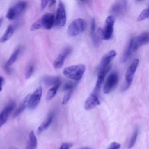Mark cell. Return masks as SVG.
Returning a JSON list of instances; mask_svg holds the SVG:
<instances>
[{
	"label": "cell",
	"mask_w": 149,
	"mask_h": 149,
	"mask_svg": "<svg viewBox=\"0 0 149 149\" xmlns=\"http://www.w3.org/2000/svg\"><path fill=\"white\" fill-rule=\"evenodd\" d=\"M86 70V66L83 64L72 65L65 68L63 70V74L69 79L73 80H80Z\"/></svg>",
	"instance_id": "1"
},
{
	"label": "cell",
	"mask_w": 149,
	"mask_h": 149,
	"mask_svg": "<svg viewBox=\"0 0 149 149\" xmlns=\"http://www.w3.org/2000/svg\"><path fill=\"white\" fill-rule=\"evenodd\" d=\"M86 27V21L81 18L73 20L68 26V34L70 36H76L82 33Z\"/></svg>",
	"instance_id": "2"
},
{
	"label": "cell",
	"mask_w": 149,
	"mask_h": 149,
	"mask_svg": "<svg viewBox=\"0 0 149 149\" xmlns=\"http://www.w3.org/2000/svg\"><path fill=\"white\" fill-rule=\"evenodd\" d=\"M115 17L113 15H109L105 19V25L101 32V37L102 40H109L113 34Z\"/></svg>",
	"instance_id": "3"
},
{
	"label": "cell",
	"mask_w": 149,
	"mask_h": 149,
	"mask_svg": "<svg viewBox=\"0 0 149 149\" xmlns=\"http://www.w3.org/2000/svg\"><path fill=\"white\" fill-rule=\"evenodd\" d=\"M127 8V0H115L112 4L109 12L114 17H120L123 15Z\"/></svg>",
	"instance_id": "4"
},
{
	"label": "cell",
	"mask_w": 149,
	"mask_h": 149,
	"mask_svg": "<svg viewBox=\"0 0 149 149\" xmlns=\"http://www.w3.org/2000/svg\"><path fill=\"white\" fill-rule=\"evenodd\" d=\"M139 60L138 59H136L132 62V63L127 69V72L125 74V83L122 86V91H126L131 86L133 80L134 73L139 66Z\"/></svg>",
	"instance_id": "5"
},
{
	"label": "cell",
	"mask_w": 149,
	"mask_h": 149,
	"mask_svg": "<svg viewBox=\"0 0 149 149\" xmlns=\"http://www.w3.org/2000/svg\"><path fill=\"white\" fill-rule=\"evenodd\" d=\"M27 6V3L26 1H22L17 2L8 10L6 15V17L9 20L16 19L26 9Z\"/></svg>",
	"instance_id": "6"
},
{
	"label": "cell",
	"mask_w": 149,
	"mask_h": 149,
	"mask_svg": "<svg viewBox=\"0 0 149 149\" xmlns=\"http://www.w3.org/2000/svg\"><path fill=\"white\" fill-rule=\"evenodd\" d=\"M66 22V13L65 6L62 2H59L56 16L55 17V24L59 27H62L65 26Z\"/></svg>",
	"instance_id": "7"
},
{
	"label": "cell",
	"mask_w": 149,
	"mask_h": 149,
	"mask_svg": "<svg viewBox=\"0 0 149 149\" xmlns=\"http://www.w3.org/2000/svg\"><path fill=\"white\" fill-rule=\"evenodd\" d=\"M118 74L116 72H113L108 77L103 88V91L105 94H108L111 90L116 85L118 81Z\"/></svg>",
	"instance_id": "8"
},
{
	"label": "cell",
	"mask_w": 149,
	"mask_h": 149,
	"mask_svg": "<svg viewBox=\"0 0 149 149\" xmlns=\"http://www.w3.org/2000/svg\"><path fill=\"white\" fill-rule=\"evenodd\" d=\"M148 42V33L144 32L133 38L132 48L133 52L137 50L139 47Z\"/></svg>",
	"instance_id": "9"
},
{
	"label": "cell",
	"mask_w": 149,
	"mask_h": 149,
	"mask_svg": "<svg viewBox=\"0 0 149 149\" xmlns=\"http://www.w3.org/2000/svg\"><path fill=\"white\" fill-rule=\"evenodd\" d=\"M72 48L70 47H68L64 48L62 52L58 55L56 59L54 62V66L55 68L58 69L61 68L65 62L67 56L71 53Z\"/></svg>",
	"instance_id": "10"
},
{
	"label": "cell",
	"mask_w": 149,
	"mask_h": 149,
	"mask_svg": "<svg viewBox=\"0 0 149 149\" xmlns=\"http://www.w3.org/2000/svg\"><path fill=\"white\" fill-rule=\"evenodd\" d=\"M15 102L10 101L0 112V128L6 123L10 113L14 109Z\"/></svg>",
	"instance_id": "11"
},
{
	"label": "cell",
	"mask_w": 149,
	"mask_h": 149,
	"mask_svg": "<svg viewBox=\"0 0 149 149\" xmlns=\"http://www.w3.org/2000/svg\"><path fill=\"white\" fill-rule=\"evenodd\" d=\"M111 65H109L107 67L101 68L99 69V72L98 73V76H97V82H96V84H95V87L94 88V93L97 94L100 90V88L101 87V85L104 80L105 77L107 75V74L108 73V72L109 71L110 69H111Z\"/></svg>",
	"instance_id": "12"
},
{
	"label": "cell",
	"mask_w": 149,
	"mask_h": 149,
	"mask_svg": "<svg viewBox=\"0 0 149 149\" xmlns=\"http://www.w3.org/2000/svg\"><path fill=\"white\" fill-rule=\"evenodd\" d=\"M42 96V88L41 87H38L34 93L31 94L30 98L29 104V108L31 109H34L38 105L41 98Z\"/></svg>",
	"instance_id": "13"
},
{
	"label": "cell",
	"mask_w": 149,
	"mask_h": 149,
	"mask_svg": "<svg viewBox=\"0 0 149 149\" xmlns=\"http://www.w3.org/2000/svg\"><path fill=\"white\" fill-rule=\"evenodd\" d=\"M40 20L42 28L49 30L55 24V16L52 13H46L40 18Z\"/></svg>",
	"instance_id": "14"
},
{
	"label": "cell",
	"mask_w": 149,
	"mask_h": 149,
	"mask_svg": "<svg viewBox=\"0 0 149 149\" xmlns=\"http://www.w3.org/2000/svg\"><path fill=\"white\" fill-rule=\"evenodd\" d=\"M100 104V102L97 94L93 93L86 99L84 102V108L86 110H90Z\"/></svg>",
	"instance_id": "15"
},
{
	"label": "cell",
	"mask_w": 149,
	"mask_h": 149,
	"mask_svg": "<svg viewBox=\"0 0 149 149\" xmlns=\"http://www.w3.org/2000/svg\"><path fill=\"white\" fill-rule=\"evenodd\" d=\"M116 55V52L115 50H111L108 51L107 53H106L102 56L101 60L98 69L107 67L108 65H109L111 62L113 60V59L115 57Z\"/></svg>",
	"instance_id": "16"
},
{
	"label": "cell",
	"mask_w": 149,
	"mask_h": 149,
	"mask_svg": "<svg viewBox=\"0 0 149 149\" xmlns=\"http://www.w3.org/2000/svg\"><path fill=\"white\" fill-rule=\"evenodd\" d=\"M30 95H31V94H28L22 101V102H20V105L18 107V108H17V109L16 110V111L15 112V113L13 114V118L19 116L28 107L29 104L30 98Z\"/></svg>",
	"instance_id": "17"
},
{
	"label": "cell",
	"mask_w": 149,
	"mask_h": 149,
	"mask_svg": "<svg viewBox=\"0 0 149 149\" xmlns=\"http://www.w3.org/2000/svg\"><path fill=\"white\" fill-rule=\"evenodd\" d=\"M90 36H91L93 44L95 46L98 47L100 44V39H99L98 36L97 35V33L96 31V24H95V21L94 19H93L91 21Z\"/></svg>",
	"instance_id": "18"
},
{
	"label": "cell",
	"mask_w": 149,
	"mask_h": 149,
	"mask_svg": "<svg viewBox=\"0 0 149 149\" xmlns=\"http://www.w3.org/2000/svg\"><path fill=\"white\" fill-rule=\"evenodd\" d=\"M52 119H53V113H51L39 126L37 130V133L40 134L44 131H45V130H47L50 126L51 123H52Z\"/></svg>",
	"instance_id": "19"
},
{
	"label": "cell",
	"mask_w": 149,
	"mask_h": 149,
	"mask_svg": "<svg viewBox=\"0 0 149 149\" xmlns=\"http://www.w3.org/2000/svg\"><path fill=\"white\" fill-rule=\"evenodd\" d=\"M14 27L12 25H9L6 29L3 35L0 38V42L5 43L8 41L13 36L14 33Z\"/></svg>",
	"instance_id": "20"
},
{
	"label": "cell",
	"mask_w": 149,
	"mask_h": 149,
	"mask_svg": "<svg viewBox=\"0 0 149 149\" xmlns=\"http://www.w3.org/2000/svg\"><path fill=\"white\" fill-rule=\"evenodd\" d=\"M42 81L48 86H54L57 84H61V80L57 76H45L43 77Z\"/></svg>",
	"instance_id": "21"
},
{
	"label": "cell",
	"mask_w": 149,
	"mask_h": 149,
	"mask_svg": "<svg viewBox=\"0 0 149 149\" xmlns=\"http://www.w3.org/2000/svg\"><path fill=\"white\" fill-rule=\"evenodd\" d=\"M132 44H133V38H131L129 42V44L127 45V47L124 52V54L123 55L122 58V62L125 63L126 62L131 56L132 52H133V48H132Z\"/></svg>",
	"instance_id": "22"
},
{
	"label": "cell",
	"mask_w": 149,
	"mask_h": 149,
	"mask_svg": "<svg viewBox=\"0 0 149 149\" xmlns=\"http://www.w3.org/2000/svg\"><path fill=\"white\" fill-rule=\"evenodd\" d=\"M37 146V140L33 131L29 133V140L26 146V149H36Z\"/></svg>",
	"instance_id": "23"
},
{
	"label": "cell",
	"mask_w": 149,
	"mask_h": 149,
	"mask_svg": "<svg viewBox=\"0 0 149 149\" xmlns=\"http://www.w3.org/2000/svg\"><path fill=\"white\" fill-rule=\"evenodd\" d=\"M20 53V48H17V49H16L14 51V52L12 54V55H10V56L9 58V59L8 60V61L6 62V63L5 65V68H10V66H12L17 61Z\"/></svg>",
	"instance_id": "24"
},
{
	"label": "cell",
	"mask_w": 149,
	"mask_h": 149,
	"mask_svg": "<svg viewBox=\"0 0 149 149\" xmlns=\"http://www.w3.org/2000/svg\"><path fill=\"white\" fill-rule=\"evenodd\" d=\"M61 84H55L54 86H53L52 87H51L48 91L47 94V97H46V99L47 100H50L51 99H52V98H54L55 97V95H56L57 91L60 86Z\"/></svg>",
	"instance_id": "25"
},
{
	"label": "cell",
	"mask_w": 149,
	"mask_h": 149,
	"mask_svg": "<svg viewBox=\"0 0 149 149\" xmlns=\"http://www.w3.org/2000/svg\"><path fill=\"white\" fill-rule=\"evenodd\" d=\"M137 136H138V129L136 128L135 130H134V132L132 136V137L130 138L129 144H128V149H131L134 145L136 143L137 138Z\"/></svg>",
	"instance_id": "26"
},
{
	"label": "cell",
	"mask_w": 149,
	"mask_h": 149,
	"mask_svg": "<svg viewBox=\"0 0 149 149\" xmlns=\"http://www.w3.org/2000/svg\"><path fill=\"white\" fill-rule=\"evenodd\" d=\"M149 16V11H148V9H145L144 10H143L141 13L139 15V16H138L137 20L138 22H141L143 20H144L146 19H147L148 17Z\"/></svg>",
	"instance_id": "27"
},
{
	"label": "cell",
	"mask_w": 149,
	"mask_h": 149,
	"mask_svg": "<svg viewBox=\"0 0 149 149\" xmlns=\"http://www.w3.org/2000/svg\"><path fill=\"white\" fill-rule=\"evenodd\" d=\"M41 28H42V24L41 23L40 19H39L32 24V25L30 27V30L34 31V30L40 29Z\"/></svg>",
	"instance_id": "28"
},
{
	"label": "cell",
	"mask_w": 149,
	"mask_h": 149,
	"mask_svg": "<svg viewBox=\"0 0 149 149\" xmlns=\"http://www.w3.org/2000/svg\"><path fill=\"white\" fill-rule=\"evenodd\" d=\"M73 90L67 91V93L63 97L62 102V104L63 105H66L69 102L70 98H71V96H72V94L73 93Z\"/></svg>",
	"instance_id": "29"
},
{
	"label": "cell",
	"mask_w": 149,
	"mask_h": 149,
	"mask_svg": "<svg viewBox=\"0 0 149 149\" xmlns=\"http://www.w3.org/2000/svg\"><path fill=\"white\" fill-rule=\"evenodd\" d=\"M75 86V84L72 82H68L64 84L63 86V90L64 91H69V90H73V88Z\"/></svg>",
	"instance_id": "30"
},
{
	"label": "cell",
	"mask_w": 149,
	"mask_h": 149,
	"mask_svg": "<svg viewBox=\"0 0 149 149\" xmlns=\"http://www.w3.org/2000/svg\"><path fill=\"white\" fill-rule=\"evenodd\" d=\"M34 70V66L33 65H30V66H29V68H28V69L27 70L26 73V78L27 79H29L31 77V76L33 73Z\"/></svg>",
	"instance_id": "31"
},
{
	"label": "cell",
	"mask_w": 149,
	"mask_h": 149,
	"mask_svg": "<svg viewBox=\"0 0 149 149\" xmlns=\"http://www.w3.org/2000/svg\"><path fill=\"white\" fill-rule=\"evenodd\" d=\"M120 144L117 142H112L110 144L107 149H119L120 147Z\"/></svg>",
	"instance_id": "32"
},
{
	"label": "cell",
	"mask_w": 149,
	"mask_h": 149,
	"mask_svg": "<svg viewBox=\"0 0 149 149\" xmlns=\"http://www.w3.org/2000/svg\"><path fill=\"white\" fill-rule=\"evenodd\" d=\"M72 146V144L69 143H63L61 144L59 149H69Z\"/></svg>",
	"instance_id": "33"
},
{
	"label": "cell",
	"mask_w": 149,
	"mask_h": 149,
	"mask_svg": "<svg viewBox=\"0 0 149 149\" xmlns=\"http://www.w3.org/2000/svg\"><path fill=\"white\" fill-rule=\"evenodd\" d=\"M49 0H41V3H40V6H41V9L42 10L46 8L47 6L48 3H49Z\"/></svg>",
	"instance_id": "34"
},
{
	"label": "cell",
	"mask_w": 149,
	"mask_h": 149,
	"mask_svg": "<svg viewBox=\"0 0 149 149\" xmlns=\"http://www.w3.org/2000/svg\"><path fill=\"white\" fill-rule=\"evenodd\" d=\"M3 82H4V78L2 76H0V91L2 90V86H3Z\"/></svg>",
	"instance_id": "35"
},
{
	"label": "cell",
	"mask_w": 149,
	"mask_h": 149,
	"mask_svg": "<svg viewBox=\"0 0 149 149\" xmlns=\"http://www.w3.org/2000/svg\"><path fill=\"white\" fill-rule=\"evenodd\" d=\"M56 0H49V8H52V6H54L55 5V4L56 3Z\"/></svg>",
	"instance_id": "36"
},
{
	"label": "cell",
	"mask_w": 149,
	"mask_h": 149,
	"mask_svg": "<svg viewBox=\"0 0 149 149\" xmlns=\"http://www.w3.org/2000/svg\"><path fill=\"white\" fill-rule=\"evenodd\" d=\"M2 21H3V18H2V17H1V18H0V27H1V25H2Z\"/></svg>",
	"instance_id": "37"
},
{
	"label": "cell",
	"mask_w": 149,
	"mask_h": 149,
	"mask_svg": "<svg viewBox=\"0 0 149 149\" xmlns=\"http://www.w3.org/2000/svg\"><path fill=\"white\" fill-rule=\"evenodd\" d=\"M80 149H89L88 147H82V148H81Z\"/></svg>",
	"instance_id": "38"
},
{
	"label": "cell",
	"mask_w": 149,
	"mask_h": 149,
	"mask_svg": "<svg viewBox=\"0 0 149 149\" xmlns=\"http://www.w3.org/2000/svg\"><path fill=\"white\" fill-rule=\"evenodd\" d=\"M137 2H141V1H143V0H136Z\"/></svg>",
	"instance_id": "39"
},
{
	"label": "cell",
	"mask_w": 149,
	"mask_h": 149,
	"mask_svg": "<svg viewBox=\"0 0 149 149\" xmlns=\"http://www.w3.org/2000/svg\"><path fill=\"white\" fill-rule=\"evenodd\" d=\"M13 149H18V148H13Z\"/></svg>",
	"instance_id": "40"
},
{
	"label": "cell",
	"mask_w": 149,
	"mask_h": 149,
	"mask_svg": "<svg viewBox=\"0 0 149 149\" xmlns=\"http://www.w3.org/2000/svg\"><path fill=\"white\" fill-rule=\"evenodd\" d=\"M80 1H84V0H80Z\"/></svg>",
	"instance_id": "41"
}]
</instances>
